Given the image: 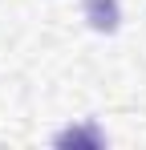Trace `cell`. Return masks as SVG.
Returning <instances> with one entry per match:
<instances>
[{"label":"cell","mask_w":146,"mask_h":150,"mask_svg":"<svg viewBox=\"0 0 146 150\" xmlns=\"http://www.w3.org/2000/svg\"><path fill=\"white\" fill-rule=\"evenodd\" d=\"M81 8H85V21L97 33H118V21H122L118 0H81Z\"/></svg>","instance_id":"cell-1"}]
</instances>
